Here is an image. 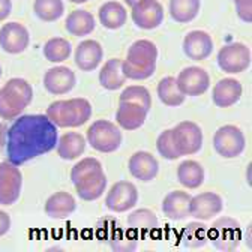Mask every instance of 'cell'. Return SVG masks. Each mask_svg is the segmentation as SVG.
Instances as JSON below:
<instances>
[{"instance_id": "6da1fadb", "label": "cell", "mask_w": 252, "mask_h": 252, "mask_svg": "<svg viewBox=\"0 0 252 252\" xmlns=\"http://www.w3.org/2000/svg\"><path fill=\"white\" fill-rule=\"evenodd\" d=\"M57 138V126L45 114L20 116L6 132L8 161L20 167L51 152Z\"/></svg>"}, {"instance_id": "7a4b0ae2", "label": "cell", "mask_w": 252, "mask_h": 252, "mask_svg": "<svg viewBox=\"0 0 252 252\" xmlns=\"http://www.w3.org/2000/svg\"><path fill=\"white\" fill-rule=\"evenodd\" d=\"M158 47L149 39L135 41L122 60L123 75L129 80H147L156 71Z\"/></svg>"}, {"instance_id": "3957f363", "label": "cell", "mask_w": 252, "mask_h": 252, "mask_svg": "<svg viewBox=\"0 0 252 252\" xmlns=\"http://www.w3.org/2000/svg\"><path fill=\"white\" fill-rule=\"evenodd\" d=\"M45 116L57 128H77L90 119L92 105L84 98L54 101L48 105Z\"/></svg>"}, {"instance_id": "277c9868", "label": "cell", "mask_w": 252, "mask_h": 252, "mask_svg": "<svg viewBox=\"0 0 252 252\" xmlns=\"http://www.w3.org/2000/svg\"><path fill=\"white\" fill-rule=\"evenodd\" d=\"M33 99V89L24 78H11L0 89V117L17 119Z\"/></svg>"}, {"instance_id": "5b68a950", "label": "cell", "mask_w": 252, "mask_h": 252, "mask_svg": "<svg viewBox=\"0 0 252 252\" xmlns=\"http://www.w3.org/2000/svg\"><path fill=\"white\" fill-rule=\"evenodd\" d=\"M207 240L222 252L236 251L242 240L240 224L233 218H219L207 230Z\"/></svg>"}, {"instance_id": "8992f818", "label": "cell", "mask_w": 252, "mask_h": 252, "mask_svg": "<svg viewBox=\"0 0 252 252\" xmlns=\"http://www.w3.org/2000/svg\"><path fill=\"white\" fill-rule=\"evenodd\" d=\"M89 144L101 153L116 152L122 144V132L119 126L110 120H96L87 129Z\"/></svg>"}, {"instance_id": "52a82bcc", "label": "cell", "mask_w": 252, "mask_h": 252, "mask_svg": "<svg viewBox=\"0 0 252 252\" xmlns=\"http://www.w3.org/2000/svg\"><path fill=\"white\" fill-rule=\"evenodd\" d=\"M218 66L227 74H240L251 65V51L242 42L224 45L218 53Z\"/></svg>"}, {"instance_id": "ba28073f", "label": "cell", "mask_w": 252, "mask_h": 252, "mask_svg": "<svg viewBox=\"0 0 252 252\" xmlns=\"http://www.w3.org/2000/svg\"><path fill=\"white\" fill-rule=\"evenodd\" d=\"M245 146H246L245 135L234 125H225L215 132L213 147L218 152V155L227 158V159L242 155Z\"/></svg>"}, {"instance_id": "9c48e42d", "label": "cell", "mask_w": 252, "mask_h": 252, "mask_svg": "<svg viewBox=\"0 0 252 252\" xmlns=\"http://www.w3.org/2000/svg\"><path fill=\"white\" fill-rule=\"evenodd\" d=\"M174 144L180 153V156L195 155L203 147V131L194 122H180L173 129Z\"/></svg>"}, {"instance_id": "30bf717a", "label": "cell", "mask_w": 252, "mask_h": 252, "mask_svg": "<svg viewBox=\"0 0 252 252\" xmlns=\"http://www.w3.org/2000/svg\"><path fill=\"white\" fill-rule=\"evenodd\" d=\"M23 174L9 161L0 162V204L12 206L21 194Z\"/></svg>"}, {"instance_id": "8fae6325", "label": "cell", "mask_w": 252, "mask_h": 252, "mask_svg": "<svg viewBox=\"0 0 252 252\" xmlns=\"http://www.w3.org/2000/svg\"><path fill=\"white\" fill-rule=\"evenodd\" d=\"M137 203H138L137 188L134 183L126 182V180H120L114 183L105 197V206L111 212H117V213H122V212H126L135 207Z\"/></svg>"}, {"instance_id": "7c38bea8", "label": "cell", "mask_w": 252, "mask_h": 252, "mask_svg": "<svg viewBox=\"0 0 252 252\" xmlns=\"http://www.w3.org/2000/svg\"><path fill=\"white\" fill-rule=\"evenodd\" d=\"M131 17L137 27L152 30L164 21V8L158 0H140L131 8Z\"/></svg>"}, {"instance_id": "4fadbf2b", "label": "cell", "mask_w": 252, "mask_h": 252, "mask_svg": "<svg viewBox=\"0 0 252 252\" xmlns=\"http://www.w3.org/2000/svg\"><path fill=\"white\" fill-rule=\"evenodd\" d=\"M176 81L185 96H200L210 87V77L207 71L198 66H188L182 69Z\"/></svg>"}, {"instance_id": "5bb4252c", "label": "cell", "mask_w": 252, "mask_h": 252, "mask_svg": "<svg viewBox=\"0 0 252 252\" xmlns=\"http://www.w3.org/2000/svg\"><path fill=\"white\" fill-rule=\"evenodd\" d=\"M30 44L29 30L21 23H6L0 29V47L5 53L9 54H20L23 53Z\"/></svg>"}, {"instance_id": "9a60e30c", "label": "cell", "mask_w": 252, "mask_h": 252, "mask_svg": "<svg viewBox=\"0 0 252 252\" xmlns=\"http://www.w3.org/2000/svg\"><path fill=\"white\" fill-rule=\"evenodd\" d=\"M224 209V201L216 192H201L191 198L189 216L198 220H209L218 216Z\"/></svg>"}, {"instance_id": "2e32d148", "label": "cell", "mask_w": 252, "mask_h": 252, "mask_svg": "<svg viewBox=\"0 0 252 252\" xmlns=\"http://www.w3.org/2000/svg\"><path fill=\"white\" fill-rule=\"evenodd\" d=\"M77 84L75 72L66 66L50 68L44 75V87L51 94H66Z\"/></svg>"}, {"instance_id": "e0dca14e", "label": "cell", "mask_w": 252, "mask_h": 252, "mask_svg": "<svg viewBox=\"0 0 252 252\" xmlns=\"http://www.w3.org/2000/svg\"><path fill=\"white\" fill-rule=\"evenodd\" d=\"M213 51V39L204 30H192L183 39V53L191 60H204Z\"/></svg>"}, {"instance_id": "ac0fdd59", "label": "cell", "mask_w": 252, "mask_h": 252, "mask_svg": "<svg viewBox=\"0 0 252 252\" xmlns=\"http://www.w3.org/2000/svg\"><path fill=\"white\" fill-rule=\"evenodd\" d=\"M104 50L102 45L94 39H86L75 48V65L84 72L94 71L102 62Z\"/></svg>"}, {"instance_id": "d6986e66", "label": "cell", "mask_w": 252, "mask_h": 252, "mask_svg": "<svg viewBox=\"0 0 252 252\" xmlns=\"http://www.w3.org/2000/svg\"><path fill=\"white\" fill-rule=\"evenodd\" d=\"M242 92H243V89H242V84L239 80H236V78L219 80L212 90L213 104L220 108L231 107L240 99Z\"/></svg>"}, {"instance_id": "ffe728a7", "label": "cell", "mask_w": 252, "mask_h": 252, "mask_svg": "<svg viewBox=\"0 0 252 252\" xmlns=\"http://www.w3.org/2000/svg\"><path fill=\"white\" fill-rule=\"evenodd\" d=\"M147 114H149V111L138 104L123 102V101L120 102L119 101V108L116 113V122L120 128H123L126 131H135L143 126Z\"/></svg>"}, {"instance_id": "44dd1931", "label": "cell", "mask_w": 252, "mask_h": 252, "mask_svg": "<svg viewBox=\"0 0 252 252\" xmlns=\"http://www.w3.org/2000/svg\"><path fill=\"white\" fill-rule=\"evenodd\" d=\"M129 173L141 180V182H150L158 176L159 171V164H158L156 158L149 152H137L131 156L128 164Z\"/></svg>"}, {"instance_id": "7402d4cb", "label": "cell", "mask_w": 252, "mask_h": 252, "mask_svg": "<svg viewBox=\"0 0 252 252\" xmlns=\"http://www.w3.org/2000/svg\"><path fill=\"white\" fill-rule=\"evenodd\" d=\"M191 195L185 191H173L162 201V213L174 220H183L189 216Z\"/></svg>"}, {"instance_id": "603a6c76", "label": "cell", "mask_w": 252, "mask_h": 252, "mask_svg": "<svg viewBox=\"0 0 252 252\" xmlns=\"http://www.w3.org/2000/svg\"><path fill=\"white\" fill-rule=\"evenodd\" d=\"M77 209V201L69 192H56L45 203V213L53 219H65Z\"/></svg>"}, {"instance_id": "cb8c5ba5", "label": "cell", "mask_w": 252, "mask_h": 252, "mask_svg": "<svg viewBox=\"0 0 252 252\" xmlns=\"http://www.w3.org/2000/svg\"><path fill=\"white\" fill-rule=\"evenodd\" d=\"M77 189V194L84 201H94L98 200L107 188V176L104 171L94 173L83 180H80L77 185H74Z\"/></svg>"}, {"instance_id": "d4e9b609", "label": "cell", "mask_w": 252, "mask_h": 252, "mask_svg": "<svg viewBox=\"0 0 252 252\" xmlns=\"http://www.w3.org/2000/svg\"><path fill=\"white\" fill-rule=\"evenodd\" d=\"M56 149H57V155L62 159L66 161L77 159L86 150V138L78 132H66L65 135L57 138Z\"/></svg>"}, {"instance_id": "484cf974", "label": "cell", "mask_w": 252, "mask_h": 252, "mask_svg": "<svg viewBox=\"0 0 252 252\" xmlns=\"http://www.w3.org/2000/svg\"><path fill=\"white\" fill-rule=\"evenodd\" d=\"M94 17L86 9L72 11L65 21V29L72 36H87L94 30Z\"/></svg>"}, {"instance_id": "4316f807", "label": "cell", "mask_w": 252, "mask_h": 252, "mask_svg": "<svg viewBox=\"0 0 252 252\" xmlns=\"http://www.w3.org/2000/svg\"><path fill=\"white\" fill-rule=\"evenodd\" d=\"M99 21L105 29L117 30L125 26L126 20H128V12H126L125 6L119 2H107L99 8Z\"/></svg>"}, {"instance_id": "83f0119b", "label": "cell", "mask_w": 252, "mask_h": 252, "mask_svg": "<svg viewBox=\"0 0 252 252\" xmlns=\"http://www.w3.org/2000/svg\"><path fill=\"white\" fill-rule=\"evenodd\" d=\"M179 183L188 189H197L204 182V168L197 161H183L177 167Z\"/></svg>"}, {"instance_id": "f1b7e54d", "label": "cell", "mask_w": 252, "mask_h": 252, "mask_svg": "<svg viewBox=\"0 0 252 252\" xmlns=\"http://www.w3.org/2000/svg\"><path fill=\"white\" fill-rule=\"evenodd\" d=\"M128 227L137 236H147L158 228V218L149 209H138L128 216Z\"/></svg>"}, {"instance_id": "f546056e", "label": "cell", "mask_w": 252, "mask_h": 252, "mask_svg": "<svg viewBox=\"0 0 252 252\" xmlns=\"http://www.w3.org/2000/svg\"><path fill=\"white\" fill-rule=\"evenodd\" d=\"M99 83L107 90H117L126 83L122 71V59H110L99 72Z\"/></svg>"}, {"instance_id": "4dcf8cb0", "label": "cell", "mask_w": 252, "mask_h": 252, "mask_svg": "<svg viewBox=\"0 0 252 252\" xmlns=\"http://www.w3.org/2000/svg\"><path fill=\"white\" fill-rule=\"evenodd\" d=\"M200 0H170V15L176 23H191L200 12Z\"/></svg>"}, {"instance_id": "1f68e13d", "label": "cell", "mask_w": 252, "mask_h": 252, "mask_svg": "<svg viewBox=\"0 0 252 252\" xmlns=\"http://www.w3.org/2000/svg\"><path fill=\"white\" fill-rule=\"evenodd\" d=\"M158 96L167 107H179L185 102V94L180 92L174 77H165L158 84Z\"/></svg>"}, {"instance_id": "d6a6232c", "label": "cell", "mask_w": 252, "mask_h": 252, "mask_svg": "<svg viewBox=\"0 0 252 252\" xmlns=\"http://www.w3.org/2000/svg\"><path fill=\"white\" fill-rule=\"evenodd\" d=\"M72 45L65 38H51L44 45V57L51 63H60L69 59Z\"/></svg>"}, {"instance_id": "836d02e7", "label": "cell", "mask_w": 252, "mask_h": 252, "mask_svg": "<svg viewBox=\"0 0 252 252\" xmlns=\"http://www.w3.org/2000/svg\"><path fill=\"white\" fill-rule=\"evenodd\" d=\"M33 11L39 20L45 23H53L63 15L65 5H63V0H35Z\"/></svg>"}, {"instance_id": "e575fe53", "label": "cell", "mask_w": 252, "mask_h": 252, "mask_svg": "<svg viewBox=\"0 0 252 252\" xmlns=\"http://www.w3.org/2000/svg\"><path fill=\"white\" fill-rule=\"evenodd\" d=\"M182 240L186 248H191V249L204 246L207 242V227L201 222L188 224L186 228L183 230Z\"/></svg>"}, {"instance_id": "d590c367", "label": "cell", "mask_w": 252, "mask_h": 252, "mask_svg": "<svg viewBox=\"0 0 252 252\" xmlns=\"http://www.w3.org/2000/svg\"><path fill=\"white\" fill-rule=\"evenodd\" d=\"M119 101L122 102H134L141 105L143 108H146L147 111H150L152 107V96H150V92L143 87V86H129L126 87L122 93H120V98Z\"/></svg>"}, {"instance_id": "8d00e7d4", "label": "cell", "mask_w": 252, "mask_h": 252, "mask_svg": "<svg viewBox=\"0 0 252 252\" xmlns=\"http://www.w3.org/2000/svg\"><path fill=\"white\" fill-rule=\"evenodd\" d=\"M108 242H110V246L114 251L131 252V251H135L137 246H138V236L135 233H132L131 230L129 231L117 230L110 236Z\"/></svg>"}, {"instance_id": "74e56055", "label": "cell", "mask_w": 252, "mask_h": 252, "mask_svg": "<svg viewBox=\"0 0 252 252\" xmlns=\"http://www.w3.org/2000/svg\"><path fill=\"white\" fill-rule=\"evenodd\" d=\"M102 171V165L98 159L94 158H84V159L78 161V164H75L71 170V180L74 185H77L80 180Z\"/></svg>"}, {"instance_id": "f35d334b", "label": "cell", "mask_w": 252, "mask_h": 252, "mask_svg": "<svg viewBox=\"0 0 252 252\" xmlns=\"http://www.w3.org/2000/svg\"><path fill=\"white\" fill-rule=\"evenodd\" d=\"M156 150L162 158L170 161H174L177 158H180V153L174 144V138H173V129H167L164 131L156 140Z\"/></svg>"}, {"instance_id": "ab89813d", "label": "cell", "mask_w": 252, "mask_h": 252, "mask_svg": "<svg viewBox=\"0 0 252 252\" xmlns=\"http://www.w3.org/2000/svg\"><path fill=\"white\" fill-rule=\"evenodd\" d=\"M233 2L236 6L237 17L249 24L252 21V0H233Z\"/></svg>"}, {"instance_id": "60d3db41", "label": "cell", "mask_w": 252, "mask_h": 252, "mask_svg": "<svg viewBox=\"0 0 252 252\" xmlns=\"http://www.w3.org/2000/svg\"><path fill=\"white\" fill-rule=\"evenodd\" d=\"M9 230H11V216L6 212L0 210V237L5 236Z\"/></svg>"}, {"instance_id": "b9f144b4", "label": "cell", "mask_w": 252, "mask_h": 252, "mask_svg": "<svg viewBox=\"0 0 252 252\" xmlns=\"http://www.w3.org/2000/svg\"><path fill=\"white\" fill-rule=\"evenodd\" d=\"M12 12L11 0H0V21H5Z\"/></svg>"}, {"instance_id": "7bdbcfd3", "label": "cell", "mask_w": 252, "mask_h": 252, "mask_svg": "<svg viewBox=\"0 0 252 252\" xmlns=\"http://www.w3.org/2000/svg\"><path fill=\"white\" fill-rule=\"evenodd\" d=\"M6 128L3 123H0V147H3L6 144Z\"/></svg>"}, {"instance_id": "ee69618b", "label": "cell", "mask_w": 252, "mask_h": 252, "mask_svg": "<svg viewBox=\"0 0 252 252\" xmlns=\"http://www.w3.org/2000/svg\"><path fill=\"white\" fill-rule=\"evenodd\" d=\"M125 2H126V5H128V6H131V8H132V6H134V5H135L137 2H140V0H125Z\"/></svg>"}, {"instance_id": "f6af8a7d", "label": "cell", "mask_w": 252, "mask_h": 252, "mask_svg": "<svg viewBox=\"0 0 252 252\" xmlns=\"http://www.w3.org/2000/svg\"><path fill=\"white\" fill-rule=\"evenodd\" d=\"M71 3H86L87 0H69Z\"/></svg>"}, {"instance_id": "bcb514c9", "label": "cell", "mask_w": 252, "mask_h": 252, "mask_svg": "<svg viewBox=\"0 0 252 252\" xmlns=\"http://www.w3.org/2000/svg\"><path fill=\"white\" fill-rule=\"evenodd\" d=\"M0 77H2V66H0Z\"/></svg>"}]
</instances>
